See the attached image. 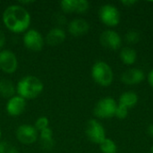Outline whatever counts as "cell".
Masks as SVG:
<instances>
[{
  "instance_id": "1",
  "label": "cell",
  "mask_w": 153,
  "mask_h": 153,
  "mask_svg": "<svg viewBox=\"0 0 153 153\" xmlns=\"http://www.w3.org/2000/svg\"><path fill=\"white\" fill-rule=\"evenodd\" d=\"M3 23L13 33H22L29 30L30 25V14L28 10L19 4L8 5L2 14Z\"/></svg>"
},
{
  "instance_id": "2",
  "label": "cell",
  "mask_w": 153,
  "mask_h": 153,
  "mask_svg": "<svg viewBox=\"0 0 153 153\" xmlns=\"http://www.w3.org/2000/svg\"><path fill=\"white\" fill-rule=\"evenodd\" d=\"M44 90L42 81L34 75H26L16 84L17 95L24 100H33L39 97Z\"/></svg>"
},
{
  "instance_id": "3",
  "label": "cell",
  "mask_w": 153,
  "mask_h": 153,
  "mask_svg": "<svg viewBox=\"0 0 153 153\" xmlns=\"http://www.w3.org/2000/svg\"><path fill=\"white\" fill-rule=\"evenodd\" d=\"M91 78L102 87L109 86L114 80V73L110 65L104 61H97L91 67Z\"/></svg>"
},
{
  "instance_id": "4",
  "label": "cell",
  "mask_w": 153,
  "mask_h": 153,
  "mask_svg": "<svg viewBox=\"0 0 153 153\" xmlns=\"http://www.w3.org/2000/svg\"><path fill=\"white\" fill-rule=\"evenodd\" d=\"M117 102L114 98L105 97L100 99L93 108V114L97 118L108 119L115 117Z\"/></svg>"
},
{
  "instance_id": "5",
  "label": "cell",
  "mask_w": 153,
  "mask_h": 153,
  "mask_svg": "<svg viewBox=\"0 0 153 153\" xmlns=\"http://www.w3.org/2000/svg\"><path fill=\"white\" fill-rule=\"evenodd\" d=\"M85 134L87 138L96 144H100L107 138L104 126L97 119H90L87 121L85 126Z\"/></svg>"
},
{
  "instance_id": "6",
  "label": "cell",
  "mask_w": 153,
  "mask_h": 153,
  "mask_svg": "<svg viewBox=\"0 0 153 153\" xmlns=\"http://www.w3.org/2000/svg\"><path fill=\"white\" fill-rule=\"evenodd\" d=\"M22 41L24 47L32 52H39L45 45V39L42 34L35 29H29L25 31Z\"/></svg>"
},
{
  "instance_id": "7",
  "label": "cell",
  "mask_w": 153,
  "mask_h": 153,
  "mask_svg": "<svg viewBox=\"0 0 153 153\" xmlns=\"http://www.w3.org/2000/svg\"><path fill=\"white\" fill-rule=\"evenodd\" d=\"M100 20L108 27H116L120 22V13L118 9L110 4H104L99 12Z\"/></svg>"
},
{
  "instance_id": "8",
  "label": "cell",
  "mask_w": 153,
  "mask_h": 153,
  "mask_svg": "<svg viewBox=\"0 0 153 153\" xmlns=\"http://www.w3.org/2000/svg\"><path fill=\"white\" fill-rule=\"evenodd\" d=\"M15 136L19 143L23 145H31L39 139V132L34 126L24 124L17 127Z\"/></svg>"
},
{
  "instance_id": "9",
  "label": "cell",
  "mask_w": 153,
  "mask_h": 153,
  "mask_svg": "<svg viewBox=\"0 0 153 153\" xmlns=\"http://www.w3.org/2000/svg\"><path fill=\"white\" fill-rule=\"evenodd\" d=\"M18 68V59L16 55L9 49L0 51V70L7 74H12Z\"/></svg>"
},
{
  "instance_id": "10",
  "label": "cell",
  "mask_w": 153,
  "mask_h": 153,
  "mask_svg": "<svg viewBox=\"0 0 153 153\" xmlns=\"http://www.w3.org/2000/svg\"><path fill=\"white\" fill-rule=\"evenodd\" d=\"M100 42L106 48L117 50L122 45V39L116 30H106L101 32L100 36Z\"/></svg>"
},
{
  "instance_id": "11",
  "label": "cell",
  "mask_w": 153,
  "mask_h": 153,
  "mask_svg": "<svg viewBox=\"0 0 153 153\" xmlns=\"http://www.w3.org/2000/svg\"><path fill=\"white\" fill-rule=\"evenodd\" d=\"M26 105V100L19 95H14L7 100L5 104V110L11 117H19L24 112Z\"/></svg>"
},
{
  "instance_id": "12",
  "label": "cell",
  "mask_w": 153,
  "mask_h": 153,
  "mask_svg": "<svg viewBox=\"0 0 153 153\" xmlns=\"http://www.w3.org/2000/svg\"><path fill=\"white\" fill-rule=\"evenodd\" d=\"M145 80V74L142 69L130 68L125 71L121 75V81L126 85H135Z\"/></svg>"
},
{
  "instance_id": "13",
  "label": "cell",
  "mask_w": 153,
  "mask_h": 153,
  "mask_svg": "<svg viewBox=\"0 0 153 153\" xmlns=\"http://www.w3.org/2000/svg\"><path fill=\"white\" fill-rule=\"evenodd\" d=\"M69 33L74 37H81L85 35L90 30L89 22L82 18H75L69 22L67 26Z\"/></svg>"
},
{
  "instance_id": "14",
  "label": "cell",
  "mask_w": 153,
  "mask_h": 153,
  "mask_svg": "<svg viewBox=\"0 0 153 153\" xmlns=\"http://www.w3.org/2000/svg\"><path fill=\"white\" fill-rule=\"evenodd\" d=\"M66 38L65 31L60 27H55L48 30L45 37V42L49 46H57L62 44Z\"/></svg>"
},
{
  "instance_id": "15",
  "label": "cell",
  "mask_w": 153,
  "mask_h": 153,
  "mask_svg": "<svg viewBox=\"0 0 153 153\" xmlns=\"http://www.w3.org/2000/svg\"><path fill=\"white\" fill-rule=\"evenodd\" d=\"M138 101H139L138 95L133 91H128L123 92L120 95L119 100H118V104L130 109V108L135 107L137 105Z\"/></svg>"
},
{
  "instance_id": "16",
  "label": "cell",
  "mask_w": 153,
  "mask_h": 153,
  "mask_svg": "<svg viewBox=\"0 0 153 153\" xmlns=\"http://www.w3.org/2000/svg\"><path fill=\"white\" fill-rule=\"evenodd\" d=\"M39 138L40 141L41 147L44 150L50 151L54 147V139H53V131L50 127H48L40 132H39Z\"/></svg>"
},
{
  "instance_id": "17",
  "label": "cell",
  "mask_w": 153,
  "mask_h": 153,
  "mask_svg": "<svg viewBox=\"0 0 153 153\" xmlns=\"http://www.w3.org/2000/svg\"><path fill=\"white\" fill-rule=\"evenodd\" d=\"M16 86L8 79H0V96L4 99H10L15 95Z\"/></svg>"
},
{
  "instance_id": "18",
  "label": "cell",
  "mask_w": 153,
  "mask_h": 153,
  "mask_svg": "<svg viewBox=\"0 0 153 153\" xmlns=\"http://www.w3.org/2000/svg\"><path fill=\"white\" fill-rule=\"evenodd\" d=\"M120 59L123 62V64L126 65H134L137 60V53L134 48L131 47H125L120 50L119 54Z\"/></svg>"
},
{
  "instance_id": "19",
  "label": "cell",
  "mask_w": 153,
  "mask_h": 153,
  "mask_svg": "<svg viewBox=\"0 0 153 153\" xmlns=\"http://www.w3.org/2000/svg\"><path fill=\"white\" fill-rule=\"evenodd\" d=\"M99 145H100V149L102 153L117 152V143L113 140H111L109 138H106Z\"/></svg>"
},
{
  "instance_id": "20",
  "label": "cell",
  "mask_w": 153,
  "mask_h": 153,
  "mask_svg": "<svg viewBox=\"0 0 153 153\" xmlns=\"http://www.w3.org/2000/svg\"><path fill=\"white\" fill-rule=\"evenodd\" d=\"M77 4H78V0H62L60 2V6L62 11L66 13H76Z\"/></svg>"
},
{
  "instance_id": "21",
  "label": "cell",
  "mask_w": 153,
  "mask_h": 153,
  "mask_svg": "<svg viewBox=\"0 0 153 153\" xmlns=\"http://www.w3.org/2000/svg\"><path fill=\"white\" fill-rule=\"evenodd\" d=\"M125 39L128 44H137L141 39V35L136 30H129L125 35Z\"/></svg>"
},
{
  "instance_id": "22",
  "label": "cell",
  "mask_w": 153,
  "mask_h": 153,
  "mask_svg": "<svg viewBox=\"0 0 153 153\" xmlns=\"http://www.w3.org/2000/svg\"><path fill=\"white\" fill-rule=\"evenodd\" d=\"M0 153H19L18 149L13 145L10 142L1 141L0 142Z\"/></svg>"
},
{
  "instance_id": "23",
  "label": "cell",
  "mask_w": 153,
  "mask_h": 153,
  "mask_svg": "<svg viewBox=\"0 0 153 153\" xmlns=\"http://www.w3.org/2000/svg\"><path fill=\"white\" fill-rule=\"evenodd\" d=\"M33 126L37 129L38 132H40V131L49 127V120L47 117H39V118L36 119Z\"/></svg>"
},
{
  "instance_id": "24",
  "label": "cell",
  "mask_w": 153,
  "mask_h": 153,
  "mask_svg": "<svg viewBox=\"0 0 153 153\" xmlns=\"http://www.w3.org/2000/svg\"><path fill=\"white\" fill-rule=\"evenodd\" d=\"M128 112H129V109L122 105H119L117 103V110H116V114H115V117L118 119H125L128 116Z\"/></svg>"
},
{
  "instance_id": "25",
  "label": "cell",
  "mask_w": 153,
  "mask_h": 153,
  "mask_svg": "<svg viewBox=\"0 0 153 153\" xmlns=\"http://www.w3.org/2000/svg\"><path fill=\"white\" fill-rule=\"evenodd\" d=\"M90 8V3L87 0H78L76 13H84Z\"/></svg>"
},
{
  "instance_id": "26",
  "label": "cell",
  "mask_w": 153,
  "mask_h": 153,
  "mask_svg": "<svg viewBox=\"0 0 153 153\" xmlns=\"http://www.w3.org/2000/svg\"><path fill=\"white\" fill-rule=\"evenodd\" d=\"M5 41H6V39H5V35L0 31V51L2 50V48H4V44H5Z\"/></svg>"
},
{
  "instance_id": "27",
  "label": "cell",
  "mask_w": 153,
  "mask_h": 153,
  "mask_svg": "<svg viewBox=\"0 0 153 153\" xmlns=\"http://www.w3.org/2000/svg\"><path fill=\"white\" fill-rule=\"evenodd\" d=\"M147 80H148V82H149L150 86L153 89V69H152V70L150 71V73L148 74Z\"/></svg>"
},
{
  "instance_id": "28",
  "label": "cell",
  "mask_w": 153,
  "mask_h": 153,
  "mask_svg": "<svg viewBox=\"0 0 153 153\" xmlns=\"http://www.w3.org/2000/svg\"><path fill=\"white\" fill-rule=\"evenodd\" d=\"M121 3H122L124 5L130 7V6L134 5V4H136V1H135V0H123Z\"/></svg>"
},
{
  "instance_id": "29",
  "label": "cell",
  "mask_w": 153,
  "mask_h": 153,
  "mask_svg": "<svg viewBox=\"0 0 153 153\" xmlns=\"http://www.w3.org/2000/svg\"><path fill=\"white\" fill-rule=\"evenodd\" d=\"M147 131H148V134H149V135L153 138V123L152 124H151L149 126H148V129H147Z\"/></svg>"
},
{
  "instance_id": "30",
  "label": "cell",
  "mask_w": 153,
  "mask_h": 153,
  "mask_svg": "<svg viewBox=\"0 0 153 153\" xmlns=\"http://www.w3.org/2000/svg\"><path fill=\"white\" fill-rule=\"evenodd\" d=\"M1 138H2V131H1V128H0V142H1Z\"/></svg>"
},
{
  "instance_id": "31",
  "label": "cell",
  "mask_w": 153,
  "mask_h": 153,
  "mask_svg": "<svg viewBox=\"0 0 153 153\" xmlns=\"http://www.w3.org/2000/svg\"><path fill=\"white\" fill-rule=\"evenodd\" d=\"M151 153H153V145L151 147Z\"/></svg>"
}]
</instances>
